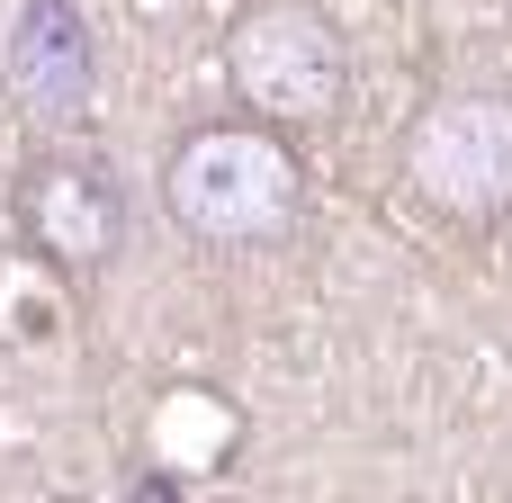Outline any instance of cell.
Listing matches in <instances>:
<instances>
[{
  "label": "cell",
  "mask_w": 512,
  "mask_h": 503,
  "mask_svg": "<svg viewBox=\"0 0 512 503\" xmlns=\"http://www.w3.org/2000/svg\"><path fill=\"white\" fill-rule=\"evenodd\" d=\"M0 90L27 126H72L99 99V36L81 0H18L0 36Z\"/></svg>",
  "instance_id": "obj_5"
},
{
  "label": "cell",
  "mask_w": 512,
  "mask_h": 503,
  "mask_svg": "<svg viewBox=\"0 0 512 503\" xmlns=\"http://www.w3.org/2000/svg\"><path fill=\"white\" fill-rule=\"evenodd\" d=\"M9 225H18V243H27L54 279L90 288V279H108V261L126 252V189H117V171L90 162V153H36V162L18 171V189H9Z\"/></svg>",
  "instance_id": "obj_4"
},
{
  "label": "cell",
  "mask_w": 512,
  "mask_h": 503,
  "mask_svg": "<svg viewBox=\"0 0 512 503\" xmlns=\"http://www.w3.org/2000/svg\"><path fill=\"white\" fill-rule=\"evenodd\" d=\"M306 162L261 117H207L162 153V216L207 252H261L297 225Z\"/></svg>",
  "instance_id": "obj_1"
},
{
  "label": "cell",
  "mask_w": 512,
  "mask_h": 503,
  "mask_svg": "<svg viewBox=\"0 0 512 503\" xmlns=\"http://www.w3.org/2000/svg\"><path fill=\"white\" fill-rule=\"evenodd\" d=\"M396 171L450 225L512 216V99L504 90H441V99H423L405 117Z\"/></svg>",
  "instance_id": "obj_3"
},
{
  "label": "cell",
  "mask_w": 512,
  "mask_h": 503,
  "mask_svg": "<svg viewBox=\"0 0 512 503\" xmlns=\"http://www.w3.org/2000/svg\"><path fill=\"white\" fill-rule=\"evenodd\" d=\"M225 81L261 126H324L351 90V45L324 9L306 0H252L225 27Z\"/></svg>",
  "instance_id": "obj_2"
}]
</instances>
